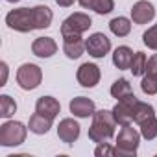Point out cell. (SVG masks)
<instances>
[{
  "instance_id": "obj_26",
  "label": "cell",
  "mask_w": 157,
  "mask_h": 157,
  "mask_svg": "<svg viewBox=\"0 0 157 157\" xmlns=\"http://www.w3.org/2000/svg\"><path fill=\"white\" fill-rule=\"evenodd\" d=\"M142 43H144L150 50L157 52V24L150 26V28L142 33Z\"/></svg>"
},
{
  "instance_id": "obj_5",
  "label": "cell",
  "mask_w": 157,
  "mask_h": 157,
  "mask_svg": "<svg viewBox=\"0 0 157 157\" xmlns=\"http://www.w3.org/2000/svg\"><path fill=\"white\" fill-rule=\"evenodd\" d=\"M17 85L22 91H33L43 82V70L35 63H24L17 68Z\"/></svg>"
},
{
  "instance_id": "obj_2",
  "label": "cell",
  "mask_w": 157,
  "mask_h": 157,
  "mask_svg": "<svg viewBox=\"0 0 157 157\" xmlns=\"http://www.w3.org/2000/svg\"><path fill=\"white\" fill-rule=\"evenodd\" d=\"M140 131L137 128H133V124L128 126H120V131L117 135L115 140V148H117V155L120 157H135L139 144H140Z\"/></svg>"
},
{
  "instance_id": "obj_1",
  "label": "cell",
  "mask_w": 157,
  "mask_h": 157,
  "mask_svg": "<svg viewBox=\"0 0 157 157\" xmlns=\"http://www.w3.org/2000/svg\"><path fill=\"white\" fill-rule=\"evenodd\" d=\"M117 120L113 111L107 109H100L94 111L93 115V122L89 128V140L100 144V142H109L115 137V129H117Z\"/></svg>"
},
{
  "instance_id": "obj_30",
  "label": "cell",
  "mask_w": 157,
  "mask_h": 157,
  "mask_svg": "<svg viewBox=\"0 0 157 157\" xmlns=\"http://www.w3.org/2000/svg\"><path fill=\"white\" fill-rule=\"evenodd\" d=\"M0 68H2V82H0V85H6L8 83V74H10V68H8V63L6 61H2L0 63Z\"/></svg>"
},
{
  "instance_id": "obj_21",
  "label": "cell",
  "mask_w": 157,
  "mask_h": 157,
  "mask_svg": "<svg viewBox=\"0 0 157 157\" xmlns=\"http://www.w3.org/2000/svg\"><path fill=\"white\" fill-rule=\"evenodd\" d=\"M139 131H140L142 139L153 140V139L157 137V117L153 115V117L146 118L144 122H140V124H139Z\"/></svg>"
},
{
  "instance_id": "obj_13",
  "label": "cell",
  "mask_w": 157,
  "mask_h": 157,
  "mask_svg": "<svg viewBox=\"0 0 157 157\" xmlns=\"http://www.w3.org/2000/svg\"><path fill=\"white\" fill-rule=\"evenodd\" d=\"M63 52L68 59H80L85 52V41L82 35H65L63 37Z\"/></svg>"
},
{
  "instance_id": "obj_17",
  "label": "cell",
  "mask_w": 157,
  "mask_h": 157,
  "mask_svg": "<svg viewBox=\"0 0 157 157\" xmlns=\"http://www.w3.org/2000/svg\"><path fill=\"white\" fill-rule=\"evenodd\" d=\"M52 124H54V118H48V117H44V115H41V113H37V111H35V113L30 117V120H28V128H30V131L35 133V135H46V133L50 131Z\"/></svg>"
},
{
  "instance_id": "obj_28",
  "label": "cell",
  "mask_w": 157,
  "mask_h": 157,
  "mask_svg": "<svg viewBox=\"0 0 157 157\" xmlns=\"http://www.w3.org/2000/svg\"><path fill=\"white\" fill-rule=\"evenodd\" d=\"M94 155L96 157H113V155H117V148L111 146L109 142H100L94 150Z\"/></svg>"
},
{
  "instance_id": "obj_20",
  "label": "cell",
  "mask_w": 157,
  "mask_h": 157,
  "mask_svg": "<svg viewBox=\"0 0 157 157\" xmlns=\"http://www.w3.org/2000/svg\"><path fill=\"white\" fill-rule=\"evenodd\" d=\"M111 96L113 98H117V100H122V98H126V96H129V94H133V87H131V83L126 80V78H118V80H115L113 82V85H111Z\"/></svg>"
},
{
  "instance_id": "obj_25",
  "label": "cell",
  "mask_w": 157,
  "mask_h": 157,
  "mask_svg": "<svg viewBox=\"0 0 157 157\" xmlns=\"http://www.w3.org/2000/svg\"><path fill=\"white\" fill-rule=\"evenodd\" d=\"M140 91L148 96H153L157 94V76H151V74H144L142 80H140Z\"/></svg>"
},
{
  "instance_id": "obj_15",
  "label": "cell",
  "mask_w": 157,
  "mask_h": 157,
  "mask_svg": "<svg viewBox=\"0 0 157 157\" xmlns=\"http://www.w3.org/2000/svg\"><path fill=\"white\" fill-rule=\"evenodd\" d=\"M35 111L44 115V117H48V118H56L61 113V104L54 96H41L35 102Z\"/></svg>"
},
{
  "instance_id": "obj_27",
  "label": "cell",
  "mask_w": 157,
  "mask_h": 157,
  "mask_svg": "<svg viewBox=\"0 0 157 157\" xmlns=\"http://www.w3.org/2000/svg\"><path fill=\"white\" fill-rule=\"evenodd\" d=\"M113 10H115V0H96L93 11L98 15H109Z\"/></svg>"
},
{
  "instance_id": "obj_4",
  "label": "cell",
  "mask_w": 157,
  "mask_h": 157,
  "mask_svg": "<svg viewBox=\"0 0 157 157\" xmlns=\"http://www.w3.org/2000/svg\"><path fill=\"white\" fill-rule=\"evenodd\" d=\"M6 24L10 30L19 33H30L35 30L33 22V10L32 8H17L6 15Z\"/></svg>"
},
{
  "instance_id": "obj_18",
  "label": "cell",
  "mask_w": 157,
  "mask_h": 157,
  "mask_svg": "<svg viewBox=\"0 0 157 157\" xmlns=\"http://www.w3.org/2000/svg\"><path fill=\"white\" fill-rule=\"evenodd\" d=\"M133 54H135V52H133L129 46H126V44L117 46L115 52H113V65H115L118 70H129Z\"/></svg>"
},
{
  "instance_id": "obj_24",
  "label": "cell",
  "mask_w": 157,
  "mask_h": 157,
  "mask_svg": "<svg viewBox=\"0 0 157 157\" xmlns=\"http://www.w3.org/2000/svg\"><path fill=\"white\" fill-rule=\"evenodd\" d=\"M155 115V109H153V105L151 104H148V102H140L139 100V104H137V109H135V118H133V124H140V122H144L146 118H150V117H153Z\"/></svg>"
},
{
  "instance_id": "obj_22",
  "label": "cell",
  "mask_w": 157,
  "mask_h": 157,
  "mask_svg": "<svg viewBox=\"0 0 157 157\" xmlns=\"http://www.w3.org/2000/svg\"><path fill=\"white\" fill-rule=\"evenodd\" d=\"M146 63H148V57L144 52H135L133 54V59H131V65H129V70L133 76H144L146 74Z\"/></svg>"
},
{
  "instance_id": "obj_10",
  "label": "cell",
  "mask_w": 157,
  "mask_h": 157,
  "mask_svg": "<svg viewBox=\"0 0 157 157\" xmlns=\"http://www.w3.org/2000/svg\"><path fill=\"white\" fill-rule=\"evenodd\" d=\"M129 15H131V21L133 24H148L155 19V6L151 2H148V0H139V2H135L129 10Z\"/></svg>"
},
{
  "instance_id": "obj_33",
  "label": "cell",
  "mask_w": 157,
  "mask_h": 157,
  "mask_svg": "<svg viewBox=\"0 0 157 157\" xmlns=\"http://www.w3.org/2000/svg\"><path fill=\"white\" fill-rule=\"evenodd\" d=\"M6 2H10V4H17V2H21V0H6Z\"/></svg>"
},
{
  "instance_id": "obj_12",
  "label": "cell",
  "mask_w": 157,
  "mask_h": 157,
  "mask_svg": "<svg viewBox=\"0 0 157 157\" xmlns=\"http://www.w3.org/2000/svg\"><path fill=\"white\" fill-rule=\"evenodd\" d=\"M68 109H70V113H72L76 118H89V117L94 115L96 105H94V102H93L91 98H87V96H76V98L70 100Z\"/></svg>"
},
{
  "instance_id": "obj_9",
  "label": "cell",
  "mask_w": 157,
  "mask_h": 157,
  "mask_svg": "<svg viewBox=\"0 0 157 157\" xmlns=\"http://www.w3.org/2000/svg\"><path fill=\"white\" fill-rule=\"evenodd\" d=\"M100 78H102V70L96 63H82L76 70V80L82 87L85 89H93L100 83Z\"/></svg>"
},
{
  "instance_id": "obj_16",
  "label": "cell",
  "mask_w": 157,
  "mask_h": 157,
  "mask_svg": "<svg viewBox=\"0 0 157 157\" xmlns=\"http://www.w3.org/2000/svg\"><path fill=\"white\" fill-rule=\"evenodd\" d=\"M33 22H35V30H46L52 26V21H54V13L48 6H33Z\"/></svg>"
},
{
  "instance_id": "obj_29",
  "label": "cell",
  "mask_w": 157,
  "mask_h": 157,
  "mask_svg": "<svg viewBox=\"0 0 157 157\" xmlns=\"http://www.w3.org/2000/svg\"><path fill=\"white\" fill-rule=\"evenodd\" d=\"M146 74L157 76V54H153V56L148 57V63H146Z\"/></svg>"
},
{
  "instance_id": "obj_3",
  "label": "cell",
  "mask_w": 157,
  "mask_h": 157,
  "mask_svg": "<svg viewBox=\"0 0 157 157\" xmlns=\"http://www.w3.org/2000/svg\"><path fill=\"white\" fill-rule=\"evenodd\" d=\"M28 129L30 128L19 120H6L0 126V146H4V148L21 146L26 140Z\"/></svg>"
},
{
  "instance_id": "obj_31",
  "label": "cell",
  "mask_w": 157,
  "mask_h": 157,
  "mask_svg": "<svg viewBox=\"0 0 157 157\" xmlns=\"http://www.w3.org/2000/svg\"><path fill=\"white\" fill-rule=\"evenodd\" d=\"M78 4H80L83 10H94L96 0H78Z\"/></svg>"
},
{
  "instance_id": "obj_8",
  "label": "cell",
  "mask_w": 157,
  "mask_h": 157,
  "mask_svg": "<svg viewBox=\"0 0 157 157\" xmlns=\"http://www.w3.org/2000/svg\"><path fill=\"white\" fill-rule=\"evenodd\" d=\"M85 52L94 59H102L111 52V39L102 32H94L85 39Z\"/></svg>"
},
{
  "instance_id": "obj_32",
  "label": "cell",
  "mask_w": 157,
  "mask_h": 157,
  "mask_svg": "<svg viewBox=\"0 0 157 157\" xmlns=\"http://www.w3.org/2000/svg\"><path fill=\"white\" fill-rule=\"evenodd\" d=\"M74 2H78V0H56V4L59 8H70V6H74Z\"/></svg>"
},
{
  "instance_id": "obj_7",
  "label": "cell",
  "mask_w": 157,
  "mask_h": 157,
  "mask_svg": "<svg viewBox=\"0 0 157 157\" xmlns=\"http://www.w3.org/2000/svg\"><path fill=\"white\" fill-rule=\"evenodd\" d=\"M137 104H139V98L135 94H129L122 100H117L115 107L111 109L113 115H115V120L118 126H128V124H133V118H135V109H137Z\"/></svg>"
},
{
  "instance_id": "obj_23",
  "label": "cell",
  "mask_w": 157,
  "mask_h": 157,
  "mask_svg": "<svg viewBox=\"0 0 157 157\" xmlns=\"http://www.w3.org/2000/svg\"><path fill=\"white\" fill-rule=\"evenodd\" d=\"M15 113H17V102L10 94H2V96H0V117L8 120Z\"/></svg>"
},
{
  "instance_id": "obj_11",
  "label": "cell",
  "mask_w": 157,
  "mask_h": 157,
  "mask_svg": "<svg viewBox=\"0 0 157 157\" xmlns=\"http://www.w3.org/2000/svg\"><path fill=\"white\" fill-rule=\"evenodd\" d=\"M80 133H82V126L78 124V120H74V118H63V120H59L57 137L67 146H72L78 139H80Z\"/></svg>"
},
{
  "instance_id": "obj_14",
  "label": "cell",
  "mask_w": 157,
  "mask_h": 157,
  "mask_svg": "<svg viewBox=\"0 0 157 157\" xmlns=\"http://www.w3.org/2000/svg\"><path fill=\"white\" fill-rule=\"evenodd\" d=\"M56 52H57V43L54 37H37L32 43V54L41 59H48Z\"/></svg>"
},
{
  "instance_id": "obj_6",
  "label": "cell",
  "mask_w": 157,
  "mask_h": 157,
  "mask_svg": "<svg viewBox=\"0 0 157 157\" xmlns=\"http://www.w3.org/2000/svg\"><path fill=\"white\" fill-rule=\"evenodd\" d=\"M91 26H93V19L87 13L76 11V13L68 15L63 21L59 32H61V37H65V35H83L85 32H89Z\"/></svg>"
},
{
  "instance_id": "obj_19",
  "label": "cell",
  "mask_w": 157,
  "mask_h": 157,
  "mask_svg": "<svg viewBox=\"0 0 157 157\" xmlns=\"http://www.w3.org/2000/svg\"><path fill=\"white\" fill-rule=\"evenodd\" d=\"M131 24L133 21L128 17H115L109 22V30L115 37H128L131 33Z\"/></svg>"
}]
</instances>
